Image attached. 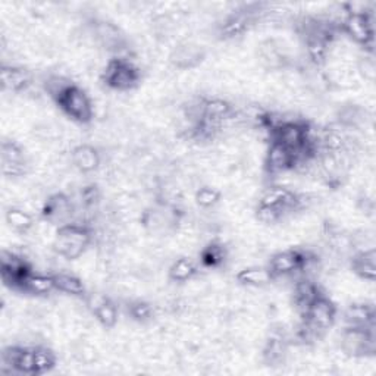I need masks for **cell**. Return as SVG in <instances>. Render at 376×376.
<instances>
[{"instance_id":"6","label":"cell","mask_w":376,"mask_h":376,"mask_svg":"<svg viewBox=\"0 0 376 376\" xmlns=\"http://www.w3.org/2000/svg\"><path fill=\"white\" fill-rule=\"evenodd\" d=\"M308 127V124L300 121H282L271 130V141L282 145L291 152H297L309 143Z\"/></svg>"},{"instance_id":"22","label":"cell","mask_w":376,"mask_h":376,"mask_svg":"<svg viewBox=\"0 0 376 376\" xmlns=\"http://www.w3.org/2000/svg\"><path fill=\"white\" fill-rule=\"evenodd\" d=\"M15 372L24 375H36V365H34V348L22 347L15 363Z\"/></svg>"},{"instance_id":"15","label":"cell","mask_w":376,"mask_h":376,"mask_svg":"<svg viewBox=\"0 0 376 376\" xmlns=\"http://www.w3.org/2000/svg\"><path fill=\"white\" fill-rule=\"evenodd\" d=\"M22 291L34 294V296H49L51 293L56 291V284L53 275L44 273H34L31 272L22 284Z\"/></svg>"},{"instance_id":"20","label":"cell","mask_w":376,"mask_h":376,"mask_svg":"<svg viewBox=\"0 0 376 376\" xmlns=\"http://www.w3.org/2000/svg\"><path fill=\"white\" fill-rule=\"evenodd\" d=\"M34 365H36V375H43L49 372L56 365L55 352L47 347H36L34 348Z\"/></svg>"},{"instance_id":"24","label":"cell","mask_w":376,"mask_h":376,"mask_svg":"<svg viewBox=\"0 0 376 376\" xmlns=\"http://www.w3.org/2000/svg\"><path fill=\"white\" fill-rule=\"evenodd\" d=\"M256 216L258 219V222L266 224V225H272V224H278L282 219L286 218V215L282 214V212L276 207H269V206H262L258 204L256 209Z\"/></svg>"},{"instance_id":"7","label":"cell","mask_w":376,"mask_h":376,"mask_svg":"<svg viewBox=\"0 0 376 376\" xmlns=\"http://www.w3.org/2000/svg\"><path fill=\"white\" fill-rule=\"evenodd\" d=\"M304 261V253L300 250L279 251L271 257L268 268L273 273V281L282 276H291L300 272Z\"/></svg>"},{"instance_id":"12","label":"cell","mask_w":376,"mask_h":376,"mask_svg":"<svg viewBox=\"0 0 376 376\" xmlns=\"http://www.w3.org/2000/svg\"><path fill=\"white\" fill-rule=\"evenodd\" d=\"M203 51L194 43L179 44L171 55V62L181 69H190L203 59Z\"/></svg>"},{"instance_id":"8","label":"cell","mask_w":376,"mask_h":376,"mask_svg":"<svg viewBox=\"0 0 376 376\" xmlns=\"http://www.w3.org/2000/svg\"><path fill=\"white\" fill-rule=\"evenodd\" d=\"M266 171L271 175H281L293 171L294 168V155L291 150L284 147L275 141H271V146L266 155Z\"/></svg>"},{"instance_id":"3","label":"cell","mask_w":376,"mask_h":376,"mask_svg":"<svg viewBox=\"0 0 376 376\" xmlns=\"http://www.w3.org/2000/svg\"><path fill=\"white\" fill-rule=\"evenodd\" d=\"M375 328L345 326L341 335V350L351 357L372 356L376 350Z\"/></svg>"},{"instance_id":"14","label":"cell","mask_w":376,"mask_h":376,"mask_svg":"<svg viewBox=\"0 0 376 376\" xmlns=\"http://www.w3.org/2000/svg\"><path fill=\"white\" fill-rule=\"evenodd\" d=\"M375 256V249H369L365 251H356L352 254L351 261V268L355 271V273L369 282H373L376 278Z\"/></svg>"},{"instance_id":"19","label":"cell","mask_w":376,"mask_h":376,"mask_svg":"<svg viewBox=\"0 0 376 376\" xmlns=\"http://www.w3.org/2000/svg\"><path fill=\"white\" fill-rule=\"evenodd\" d=\"M96 320L105 326V328H113L118 322V316H120V312H118L116 304L112 300H106L102 303L99 308L93 312Z\"/></svg>"},{"instance_id":"5","label":"cell","mask_w":376,"mask_h":376,"mask_svg":"<svg viewBox=\"0 0 376 376\" xmlns=\"http://www.w3.org/2000/svg\"><path fill=\"white\" fill-rule=\"evenodd\" d=\"M59 108L80 124H88L93 120V106L87 94L77 85H70L56 100Z\"/></svg>"},{"instance_id":"1","label":"cell","mask_w":376,"mask_h":376,"mask_svg":"<svg viewBox=\"0 0 376 376\" xmlns=\"http://www.w3.org/2000/svg\"><path fill=\"white\" fill-rule=\"evenodd\" d=\"M93 241V231L88 225L70 222L58 228L53 240V250L58 256L74 261L83 256Z\"/></svg>"},{"instance_id":"13","label":"cell","mask_w":376,"mask_h":376,"mask_svg":"<svg viewBox=\"0 0 376 376\" xmlns=\"http://www.w3.org/2000/svg\"><path fill=\"white\" fill-rule=\"evenodd\" d=\"M237 281L246 287H263L273 282V273L268 266H250L237 273Z\"/></svg>"},{"instance_id":"26","label":"cell","mask_w":376,"mask_h":376,"mask_svg":"<svg viewBox=\"0 0 376 376\" xmlns=\"http://www.w3.org/2000/svg\"><path fill=\"white\" fill-rule=\"evenodd\" d=\"M130 315L138 322H147L153 318V308L146 301H134L130 304Z\"/></svg>"},{"instance_id":"10","label":"cell","mask_w":376,"mask_h":376,"mask_svg":"<svg viewBox=\"0 0 376 376\" xmlns=\"http://www.w3.org/2000/svg\"><path fill=\"white\" fill-rule=\"evenodd\" d=\"M70 162L80 172L90 174L100 167L102 157L98 149H94L90 145H80L70 152Z\"/></svg>"},{"instance_id":"16","label":"cell","mask_w":376,"mask_h":376,"mask_svg":"<svg viewBox=\"0 0 376 376\" xmlns=\"http://www.w3.org/2000/svg\"><path fill=\"white\" fill-rule=\"evenodd\" d=\"M53 278L56 284V291L73 297H85L87 294L85 287L78 276L66 272H58L53 273Z\"/></svg>"},{"instance_id":"11","label":"cell","mask_w":376,"mask_h":376,"mask_svg":"<svg viewBox=\"0 0 376 376\" xmlns=\"http://www.w3.org/2000/svg\"><path fill=\"white\" fill-rule=\"evenodd\" d=\"M2 85L4 90L11 93H19L22 90H27L31 85V74L27 69L16 68V66H2Z\"/></svg>"},{"instance_id":"21","label":"cell","mask_w":376,"mask_h":376,"mask_svg":"<svg viewBox=\"0 0 376 376\" xmlns=\"http://www.w3.org/2000/svg\"><path fill=\"white\" fill-rule=\"evenodd\" d=\"M221 200V193L216 188L210 185H203L196 192V203L202 209H212L215 207Z\"/></svg>"},{"instance_id":"25","label":"cell","mask_w":376,"mask_h":376,"mask_svg":"<svg viewBox=\"0 0 376 376\" xmlns=\"http://www.w3.org/2000/svg\"><path fill=\"white\" fill-rule=\"evenodd\" d=\"M2 162L8 163H22L26 162L22 149L14 141H4L2 143Z\"/></svg>"},{"instance_id":"9","label":"cell","mask_w":376,"mask_h":376,"mask_svg":"<svg viewBox=\"0 0 376 376\" xmlns=\"http://www.w3.org/2000/svg\"><path fill=\"white\" fill-rule=\"evenodd\" d=\"M320 290L315 279L301 276L294 284V308L303 318L308 313L310 304L320 296Z\"/></svg>"},{"instance_id":"4","label":"cell","mask_w":376,"mask_h":376,"mask_svg":"<svg viewBox=\"0 0 376 376\" xmlns=\"http://www.w3.org/2000/svg\"><path fill=\"white\" fill-rule=\"evenodd\" d=\"M103 81L115 90L127 91L134 88L140 81V70L130 59H120L113 58L108 62L105 73H103Z\"/></svg>"},{"instance_id":"2","label":"cell","mask_w":376,"mask_h":376,"mask_svg":"<svg viewBox=\"0 0 376 376\" xmlns=\"http://www.w3.org/2000/svg\"><path fill=\"white\" fill-rule=\"evenodd\" d=\"M335 318H337L335 304L328 297L320 294L310 304L308 313L303 316V323L308 326L316 337L322 338L328 329L333 328Z\"/></svg>"},{"instance_id":"23","label":"cell","mask_w":376,"mask_h":376,"mask_svg":"<svg viewBox=\"0 0 376 376\" xmlns=\"http://www.w3.org/2000/svg\"><path fill=\"white\" fill-rule=\"evenodd\" d=\"M225 249L221 244H210L203 251V263L207 266H219L225 262Z\"/></svg>"},{"instance_id":"18","label":"cell","mask_w":376,"mask_h":376,"mask_svg":"<svg viewBox=\"0 0 376 376\" xmlns=\"http://www.w3.org/2000/svg\"><path fill=\"white\" fill-rule=\"evenodd\" d=\"M169 279L174 282H188L192 281L197 273L196 263L188 257H179L171 265L169 271Z\"/></svg>"},{"instance_id":"17","label":"cell","mask_w":376,"mask_h":376,"mask_svg":"<svg viewBox=\"0 0 376 376\" xmlns=\"http://www.w3.org/2000/svg\"><path fill=\"white\" fill-rule=\"evenodd\" d=\"M5 219H6L8 225L14 231L21 232V234H26V232H28L30 229L34 228V218H33V215L30 214V212L24 210L21 207H11V209H8L6 215H5Z\"/></svg>"}]
</instances>
